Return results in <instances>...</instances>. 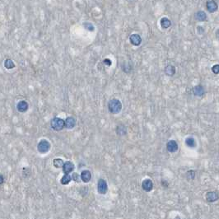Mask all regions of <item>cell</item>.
<instances>
[{
  "mask_svg": "<svg viewBox=\"0 0 219 219\" xmlns=\"http://www.w3.org/2000/svg\"><path fill=\"white\" fill-rule=\"evenodd\" d=\"M108 110L111 114H118L122 110V103L118 99H111L108 103Z\"/></svg>",
  "mask_w": 219,
  "mask_h": 219,
  "instance_id": "6da1fadb",
  "label": "cell"
},
{
  "mask_svg": "<svg viewBox=\"0 0 219 219\" xmlns=\"http://www.w3.org/2000/svg\"><path fill=\"white\" fill-rule=\"evenodd\" d=\"M50 126L55 131H60L64 129L65 127V122L63 119L59 118V117H55L51 119L50 121Z\"/></svg>",
  "mask_w": 219,
  "mask_h": 219,
  "instance_id": "7a4b0ae2",
  "label": "cell"
},
{
  "mask_svg": "<svg viewBox=\"0 0 219 219\" xmlns=\"http://www.w3.org/2000/svg\"><path fill=\"white\" fill-rule=\"evenodd\" d=\"M50 147H51V145H50V142L46 139H42L39 142V143L37 145V150L41 154H45L50 151Z\"/></svg>",
  "mask_w": 219,
  "mask_h": 219,
  "instance_id": "3957f363",
  "label": "cell"
},
{
  "mask_svg": "<svg viewBox=\"0 0 219 219\" xmlns=\"http://www.w3.org/2000/svg\"><path fill=\"white\" fill-rule=\"evenodd\" d=\"M108 190L107 183L104 179H100L97 182V191L100 194H105Z\"/></svg>",
  "mask_w": 219,
  "mask_h": 219,
  "instance_id": "277c9868",
  "label": "cell"
},
{
  "mask_svg": "<svg viewBox=\"0 0 219 219\" xmlns=\"http://www.w3.org/2000/svg\"><path fill=\"white\" fill-rule=\"evenodd\" d=\"M64 122H65V128H68V129H72L75 126H76V124H77V120L76 119L73 117V116H69V117H67L66 119L64 120Z\"/></svg>",
  "mask_w": 219,
  "mask_h": 219,
  "instance_id": "5b68a950",
  "label": "cell"
},
{
  "mask_svg": "<svg viewBox=\"0 0 219 219\" xmlns=\"http://www.w3.org/2000/svg\"><path fill=\"white\" fill-rule=\"evenodd\" d=\"M142 188L145 192H150L153 189V183L150 179H145L142 182Z\"/></svg>",
  "mask_w": 219,
  "mask_h": 219,
  "instance_id": "8992f818",
  "label": "cell"
},
{
  "mask_svg": "<svg viewBox=\"0 0 219 219\" xmlns=\"http://www.w3.org/2000/svg\"><path fill=\"white\" fill-rule=\"evenodd\" d=\"M206 7H207V9L208 11L213 13H215L218 8V5L216 3L215 0H210V1H208L207 4H206Z\"/></svg>",
  "mask_w": 219,
  "mask_h": 219,
  "instance_id": "52a82bcc",
  "label": "cell"
},
{
  "mask_svg": "<svg viewBox=\"0 0 219 219\" xmlns=\"http://www.w3.org/2000/svg\"><path fill=\"white\" fill-rule=\"evenodd\" d=\"M206 200L208 202H210V203H213V202H215L217 201L219 199V194L218 193H217L216 191H210L208 192L206 194Z\"/></svg>",
  "mask_w": 219,
  "mask_h": 219,
  "instance_id": "ba28073f",
  "label": "cell"
},
{
  "mask_svg": "<svg viewBox=\"0 0 219 219\" xmlns=\"http://www.w3.org/2000/svg\"><path fill=\"white\" fill-rule=\"evenodd\" d=\"M129 41L133 46H138L142 43V38L138 34H132L129 37Z\"/></svg>",
  "mask_w": 219,
  "mask_h": 219,
  "instance_id": "9c48e42d",
  "label": "cell"
},
{
  "mask_svg": "<svg viewBox=\"0 0 219 219\" xmlns=\"http://www.w3.org/2000/svg\"><path fill=\"white\" fill-rule=\"evenodd\" d=\"M166 149L171 153H174L178 150V144L175 140H170L166 144Z\"/></svg>",
  "mask_w": 219,
  "mask_h": 219,
  "instance_id": "30bf717a",
  "label": "cell"
},
{
  "mask_svg": "<svg viewBox=\"0 0 219 219\" xmlns=\"http://www.w3.org/2000/svg\"><path fill=\"white\" fill-rule=\"evenodd\" d=\"M29 105L26 100H21L17 104V110L21 113H25L26 111H27Z\"/></svg>",
  "mask_w": 219,
  "mask_h": 219,
  "instance_id": "8fae6325",
  "label": "cell"
},
{
  "mask_svg": "<svg viewBox=\"0 0 219 219\" xmlns=\"http://www.w3.org/2000/svg\"><path fill=\"white\" fill-rule=\"evenodd\" d=\"M74 168H75V166L72 161H65L64 166H63V171L64 174H69L73 171Z\"/></svg>",
  "mask_w": 219,
  "mask_h": 219,
  "instance_id": "7c38bea8",
  "label": "cell"
},
{
  "mask_svg": "<svg viewBox=\"0 0 219 219\" xmlns=\"http://www.w3.org/2000/svg\"><path fill=\"white\" fill-rule=\"evenodd\" d=\"M81 180L84 183H88L91 179V174L90 172V171L88 170H84L82 171V173H81Z\"/></svg>",
  "mask_w": 219,
  "mask_h": 219,
  "instance_id": "4fadbf2b",
  "label": "cell"
},
{
  "mask_svg": "<svg viewBox=\"0 0 219 219\" xmlns=\"http://www.w3.org/2000/svg\"><path fill=\"white\" fill-rule=\"evenodd\" d=\"M205 93L204 88L202 85H197L196 87L194 88V94L196 96H202Z\"/></svg>",
  "mask_w": 219,
  "mask_h": 219,
  "instance_id": "5bb4252c",
  "label": "cell"
},
{
  "mask_svg": "<svg viewBox=\"0 0 219 219\" xmlns=\"http://www.w3.org/2000/svg\"><path fill=\"white\" fill-rule=\"evenodd\" d=\"M176 72V69H175V67L171 65V64H169L167 65L166 68H165V73L168 76H173L174 74Z\"/></svg>",
  "mask_w": 219,
  "mask_h": 219,
  "instance_id": "9a60e30c",
  "label": "cell"
},
{
  "mask_svg": "<svg viewBox=\"0 0 219 219\" xmlns=\"http://www.w3.org/2000/svg\"><path fill=\"white\" fill-rule=\"evenodd\" d=\"M195 19L199 22H204L207 20V15L204 11H199L195 14Z\"/></svg>",
  "mask_w": 219,
  "mask_h": 219,
  "instance_id": "2e32d148",
  "label": "cell"
},
{
  "mask_svg": "<svg viewBox=\"0 0 219 219\" xmlns=\"http://www.w3.org/2000/svg\"><path fill=\"white\" fill-rule=\"evenodd\" d=\"M160 23H161V27L164 28V29H167V28H169L171 26V21L167 18H162L161 19Z\"/></svg>",
  "mask_w": 219,
  "mask_h": 219,
  "instance_id": "e0dca14e",
  "label": "cell"
},
{
  "mask_svg": "<svg viewBox=\"0 0 219 219\" xmlns=\"http://www.w3.org/2000/svg\"><path fill=\"white\" fill-rule=\"evenodd\" d=\"M185 145L189 147H196V142L194 138L189 137L185 139Z\"/></svg>",
  "mask_w": 219,
  "mask_h": 219,
  "instance_id": "ac0fdd59",
  "label": "cell"
},
{
  "mask_svg": "<svg viewBox=\"0 0 219 219\" xmlns=\"http://www.w3.org/2000/svg\"><path fill=\"white\" fill-rule=\"evenodd\" d=\"M64 164V161L61 159V158H55L53 161V165H54V166H55V168H63Z\"/></svg>",
  "mask_w": 219,
  "mask_h": 219,
  "instance_id": "d6986e66",
  "label": "cell"
},
{
  "mask_svg": "<svg viewBox=\"0 0 219 219\" xmlns=\"http://www.w3.org/2000/svg\"><path fill=\"white\" fill-rule=\"evenodd\" d=\"M116 133L118 135H125L127 133V128L124 125H119L116 128Z\"/></svg>",
  "mask_w": 219,
  "mask_h": 219,
  "instance_id": "ffe728a7",
  "label": "cell"
},
{
  "mask_svg": "<svg viewBox=\"0 0 219 219\" xmlns=\"http://www.w3.org/2000/svg\"><path fill=\"white\" fill-rule=\"evenodd\" d=\"M4 67L7 69H12L15 68V64L12 60L10 59H7L4 61Z\"/></svg>",
  "mask_w": 219,
  "mask_h": 219,
  "instance_id": "44dd1931",
  "label": "cell"
},
{
  "mask_svg": "<svg viewBox=\"0 0 219 219\" xmlns=\"http://www.w3.org/2000/svg\"><path fill=\"white\" fill-rule=\"evenodd\" d=\"M72 180V177L69 175V174H64V175L62 177L60 182L62 185H68Z\"/></svg>",
  "mask_w": 219,
  "mask_h": 219,
  "instance_id": "7402d4cb",
  "label": "cell"
},
{
  "mask_svg": "<svg viewBox=\"0 0 219 219\" xmlns=\"http://www.w3.org/2000/svg\"><path fill=\"white\" fill-rule=\"evenodd\" d=\"M83 27L88 32H94L95 31V27L91 22H84L83 23Z\"/></svg>",
  "mask_w": 219,
  "mask_h": 219,
  "instance_id": "603a6c76",
  "label": "cell"
},
{
  "mask_svg": "<svg viewBox=\"0 0 219 219\" xmlns=\"http://www.w3.org/2000/svg\"><path fill=\"white\" fill-rule=\"evenodd\" d=\"M186 177L189 180H192L195 177V171H189L186 173Z\"/></svg>",
  "mask_w": 219,
  "mask_h": 219,
  "instance_id": "cb8c5ba5",
  "label": "cell"
},
{
  "mask_svg": "<svg viewBox=\"0 0 219 219\" xmlns=\"http://www.w3.org/2000/svg\"><path fill=\"white\" fill-rule=\"evenodd\" d=\"M212 72L214 74H219V64H215L212 68Z\"/></svg>",
  "mask_w": 219,
  "mask_h": 219,
  "instance_id": "d4e9b609",
  "label": "cell"
},
{
  "mask_svg": "<svg viewBox=\"0 0 219 219\" xmlns=\"http://www.w3.org/2000/svg\"><path fill=\"white\" fill-rule=\"evenodd\" d=\"M71 177H72V180H74V181H76V182L79 181V180H80V178H81V176H79L78 173H73V175H72V176H71Z\"/></svg>",
  "mask_w": 219,
  "mask_h": 219,
  "instance_id": "484cf974",
  "label": "cell"
},
{
  "mask_svg": "<svg viewBox=\"0 0 219 219\" xmlns=\"http://www.w3.org/2000/svg\"><path fill=\"white\" fill-rule=\"evenodd\" d=\"M103 63H104L105 65H106V66H110V65L112 64V62H111V60H110V59H105L104 61H103Z\"/></svg>",
  "mask_w": 219,
  "mask_h": 219,
  "instance_id": "4316f807",
  "label": "cell"
},
{
  "mask_svg": "<svg viewBox=\"0 0 219 219\" xmlns=\"http://www.w3.org/2000/svg\"><path fill=\"white\" fill-rule=\"evenodd\" d=\"M4 178L3 175H1V174H0V185L4 184Z\"/></svg>",
  "mask_w": 219,
  "mask_h": 219,
  "instance_id": "83f0119b",
  "label": "cell"
},
{
  "mask_svg": "<svg viewBox=\"0 0 219 219\" xmlns=\"http://www.w3.org/2000/svg\"><path fill=\"white\" fill-rule=\"evenodd\" d=\"M216 37H217L218 40H219V29L217 31V32H216Z\"/></svg>",
  "mask_w": 219,
  "mask_h": 219,
  "instance_id": "f1b7e54d",
  "label": "cell"
},
{
  "mask_svg": "<svg viewBox=\"0 0 219 219\" xmlns=\"http://www.w3.org/2000/svg\"><path fill=\"white\" fill-rule=\"evenodd\" d=\"M175 219H180V218L179 216H176V217L175 218Z\"/></svg>",
  "mask_w": 219,
  "mask_h": 219,
  "instance_id": "f546056e",
  "label": "cell"
}]
</instances>
